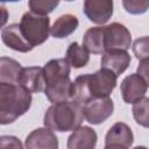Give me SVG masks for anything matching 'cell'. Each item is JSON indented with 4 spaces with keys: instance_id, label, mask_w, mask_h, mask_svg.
<instances>
[{
    "instance_id": "d6986e66",
    "label": "cell",
    "mask_w": 149,
    "mask_h": 149,
    "mask_svg": "<svg viewBox=\"0 0 149 149\" xmlns=\"http://www.w3.org/2000/svg\"><path fill=\"white\" fill-rule=\"evenodd\" d=\"M65 59L68 61L70 66L80 69L87 65L90 61V52L84 45H79L77 42H72L66 49Z\"/></svg>"
},
{
    "instance_id": "7a4b0ae2",
    "label": "cell",
    "mask_w": 149,
    "mask_h": 149,
    "mask_svg": "<svg viewBox=\"0 0 149 149\" xmlns=\"http://www.w3.org/2000/svg\"><path fill=\"white\" fill-rule=\"evenodd\" d=\"M45 87L44 93L52 104L70 100L71 84L70 64L65 58L50 59L43 66Z\"/></svg>"
},
{
    "instance_id": "ffe728a7",
    "label": "cell",
    "mask_w": 149,
    "mask_h": 149,
    "mask_svg": "<svg viewBox=\"0 0 149 149\" xmlns=\"http://www.w3.org/2000/svg\"><path fill=\"white\" fill-rule=\"evenodd\" d=\"M148 111H149V99L146 95L133 104L134 119L140 126H142L144 128H148V126H149Z\"/></svg>"
},
{
    "instance_id": "9c48e42d",
    "label": "cell",
    "mask_w": 149,
    "mask_h": 149,
    "mask_svg": "<svg viewBox=\"0 0 149 149\" xmlns=\"http://www.w3.org/2000/svg\"><path fill=\"white\" fill-rule=\"evenodd\" d=\"M134 141V135L130 127L123 122L114 123L107 132L105 137V148L114 149V148H129L132 147Z\"/></svg>"
},
{
    "instance_id": "ac0fdd59",
    "label": "cell",
    "mask_w": 149,
    "mask_h": 149,
    "mask_svg": "<svg viewBox=\"0 0 149 149\" xmlns=\"http://www.w3.org/2000/svg\"><path fill=\"white\" fill-rule=\"evenodd\" d=\"M22 71L21 64L9 57H0V81L19 84Z\"/></svg>"
},
{
    "instance_id": "277c9868",
    "label": "cell",
    "mask_w": 149,
    "mask_h": 149,
    "mask_svg": "<svg viewBox=\"0 0 149 149\" xmlns=\"http://www.w3.org/2000/svg\"><path fill=\"white\" fill-rule=\"evenodd\" d=\"M20 29L26 41L35 48L48 40L50 33V19L48 15L27 12L21 17Z\"/></svg>"
},
{
    "instance_id": "6da1fadb",
    "label": "cell",
    "mask_w": 149,
    "mask_h": 149,
    "mask_svg": "<svg viewBox=\"0 0 149 149\" xmlns=\"http://www.w3.org/2000/svg\"><path fill=\"white\" fill-rule=\"evenodd\" d=\"M31 93L20 84L0 81V125H9L31 106Z\"/></svg>"
},
{
    "instance_id": "5b68a950",
    "label": "cell",
    "mask_w": 149,
    "mask_h": 149,
    "mask_svg": "<svg viewBox=\"0 0 149 149\" xmlns=\"http://www.w3.org/2000/svg\"><path fill=\"white\" fill-rule=\"evenodd\" d=\"M114 111V102L107 97H97L90 99L83 105L84 119L91 125H100L105 122Z\"/></svg>"
},
{
    "instance_id": "484cf974",
    "label": "cell",
    "mask_w": 149,
    "mask_h": 149,
    "mask_svg": "<svg viewBox=\"0 0 149 149\" xmlns=\"http://www.w3.org/2000/svg\"><path fill=\"white\" fill-rule=\"evenodd\" d=\"M8 16H9L8 10H7L5 7L0 6V29L7 23V21H8Z\"/></svg>"
},
{
    "instance_id": "2e32d148",
    "label": "cell",
    "mask_w": 149,
    "mask_h": 149,
    "mask_svg": "<svg viewBox=\"0 0 149 149\" xmlns=\"http://www.w3.org/2000/svg\"><path fill=\"white\" fill-rule=\"evenodd\" d=\"M83 45L88 52L100 55L106 51L105 49V27L88 28L83 36Z\"/></svg>"
},
{
    "instance_id": "8992f818",
    "label": "cell",
    "mask_w": 149,
    "mask_h": 149,
    "mask_svg": "<svg viewBox=\"0 0 149 149\" xmlns=\"http://www.w3.org/2000/svg\"><path fill=\"white\" fill-rule=\"evenodd\" d=\"M87 86L91 98L107 97L116 86V76L108 69L101 68L94 73H87Z\"/></svg>"
},
{
    "instance_id": "52a82bcc",
    "label": "cell",
    "mask_w": 149,
    "mask_h": 149,
    "mask_svg": "<svg viewBox=\"0 0 149 149\" xmlns=\"http://www.w3.org/2000/svg\"><path fill=\"white\" fill-rule=\"evenodd\" d=\"M132 44V35L128 28L119 22H113L105 27V49L128 50Z\"/></svg>"
},
{
    "instance_id": "3957f363",
    "label": "cell",
    "mask_w": 149,
    "mask_h": 149,
    "mask_svg": "<svg viewBox=\"0 0 149 149\" xmlns=\"http://www.w3.org/2000/svg\"><path fill=\"white\" fill-rule=\"evenodd\" d=\"M84 121L83 105L73 100H64L52 104L45 112L43 123L56 132H71Z\"/></svg>"
},
{
    "instance_id": "7c38bea8",
    "label": "cell",
    "mask_w": 149,
    "mask_h": 149,
    "mask_svg": "<svg viewBox=\"0 0 149 149\" xmlns=\"http://www.w3.org/2000/svg\"><path fill=\"white\" fill-rule=\"evenodd\" d=\"M24 146L28 149H57L58 139L50 128H37L28 134Z\"/></svg>"
},
{
    "instance_id": "30bf717a",
    "label": "cell",
    "mask_w": 149,
    "mask_h": 149,
    "mask_svg": "<svg viewBox=\"0 0 149 149\" xmlns=\"http://www.w3.org/2000/svg\"><path fill=\"white\" fill-rule=\"evenodd\" d=\"M83 10L90 21L104 24L113 15V0H84Z\"/></svg>"
},
{
    "instance_id": "ba28073f",
    "label": "cell",
    "mask_w": 149,
    "mask_h": 149,
    "mask_svg": "<svg viewBox=\"0 0 149 149\" xmlns=\"http://www.w3.org/2000/svg\"><path fill=\"white\" fill-rule=\"evenodd\" d=\"M148 83L139 73H132L127 76L120 86L122 99L126 104H134L143 98L148 90Z\"/></svg>"
},
{
    "instance_id": "8fae6325",
    "label": "cell",
    "mask_w": 149,
    "mask_h": 149,
    "mask_svg": "<svg viewBox=\"0 0 149 149\" xmlns=\"http://www.w3.org/2000/svg\"><path fill=\"white\" fill-rule=\"evenodd\" d=\"M100 64L101 68L111 70L118 77L128 69L130 64V55L127 52V50H107L102 54Z\"/></svg>"
},
{
    "instance_id": "9a60e30c",
    "label": "cell",
    "mask_w": 149,
    "mask_h": 149,
    "mask_svg": "<svg viewBox=\"0 0 149 149\" xmlns=\"http://www.w3.org/2000/svg\"><path fill=\"white\" fill-rule=\"evenodd\" d=\"M1 40L8 48L19 52H28L34 49L23 37L20 24L17 23H12L5 27L1 31Z\"/></svg>"
},
{
    "instance_id": "83f0119b",
    "label": "cell",
    "mask_w": 149,
    "mask_h": 149,
    "mask_svg": "<svg viewBox=\"0 0 149 149\" xmlns=\"http://www.w3.org/2000/svg\"><path fill=\"white\" fill-rule=\"evenodd\" d=\"M65 1H73V0H65Z\"/></svg>"
},
{
    "instance_id": "7402d4cb",
    "label": "cell",
    "mask_w": 149,
    "mask_h": 149,
    "mask_svg": "<svg viewBox=\"0 0 149 149\" xmlns=\"http://www.w3.org/2000/svg\"><path fill=\"white\" fill-rule=\"evenodd\" d=\"M123 8L133 15L144 14L149 8V0H122Z\"/></svg>"
},
{
    "instance_id": "4316f807",
    "label": "cell",
    "mask_w": 149,
    "mask_h": 149,
    "mask_svg": "<svg viewBox=\"0 0 149 149\" xmlns=\"http://www.w3.org/2000/svg\"><path fill=\"white\" fill-rule=\"evenodd\" d=\"M20 0H0V2H16Z\"/></svg>"
},
{
    "instance_id": "cb8c5ba5",
    "label": "cell",
    "mask_w": 149,
    "mask_h": 149,
    "mask_svg": "<svg viewBox=\"0 0 149 149\" xmlns=\"http://www.w3.org/2000/svg\"><path fill=\"white\" fill-rule=\"evenodd\" d=\"M23 144L16 136L2 135L0 136V148H22Z\"/></svg>"
},
{
    "instance_id": "e0dca14e",
    "label": "cell",
    "mask_w": 149,
    "mask_h": 149,
    "mask_svg": "<svg viewBox=\"0 0 149 149\" xmlns=\"http://www.w3.org/2000/svg\"><path fill=\"white\" fill-rule=\"evenodd\" d=\"M78 24L79 21L77 16L72 14H64L61 15L50 27V34L55 38H65L77 29Z\"/></svg>"
},
{
    "instance_id": "4fadbf2b",
    "label": "cell",
    "mask_w": 149,
    "mask_h": 149,
    "mask_svg": "<svg viewBox=\"0 0 149 149\" xmlns=\"http://www.w3.org/2000/svg\"><path fill=\"white\" fill-rule=\"evenodd\" d=\"M19 84L27 88L30 93H38L44 91L45 78L43 68L40 66H28L22 68Z\"/></svg>"
},
{
    "instance_id": "5bb4252c",
    "label": "cell",
    "mask_w": 149,
    "mask_h": 149,
    "mask_svg": "<svg viewBox=\"0 0 149 149\" xmlns=\"http://www.w3.org/2000/svg\"><path fill=\"white\" fill-rule=\"evenodd\" d=\"M97 133L87 126L77 127L69 136L66 147L69 149H93L97 146Z\"/></svg>"
},
{
    "instance_id": "d4e9b609",
    "label": "cell",
    "mask_w": 149,
    "mask_h": 149,
    "mask_svg": "<svg viewBox=\"0 0 149 149\" xmlns=\"http://www.w3.org/2000/svg\"><path fill=\"white\" fill-rule=\"evenodd\" d=\"M148 64H149L148 59H141L140 64L137 66V73L143 79H146L147 81H149V79H148Z\"/></svg>"
},
{
    "instance_id": "44dd1931",
    "label": "cell",
    "mask_w": 149,
    "mask_h": 149,
    "mask_svg": "<svg viewBox=\"0 0 149 149\" xmlns=\"http://www.w3.org/2000/svg\"><path fill=\"white\" fill-rule=\"evenodd\" d=\"M59 3V0H29L28 6L30 12L40 15H48Z\"/></svg>"
},
{
    "instance_id": "603a6c76",
    "label": "cell",
    "mask_w": 149,
    "mask_h": 149,
    "mask_svg": "<svg viewBox=\"0 0 149 149\" xmlns=\"http://www.w3.org/2000/svg\"><path fill=\"white\" fill-rule=\"evenodd\" d=\"M148 43H149L148 36L140 37V38H137L133 43V51H134V54H135V56H136V58L139 61H141V59H148V56H149Z\"/></svg>"
}]
</instances>
